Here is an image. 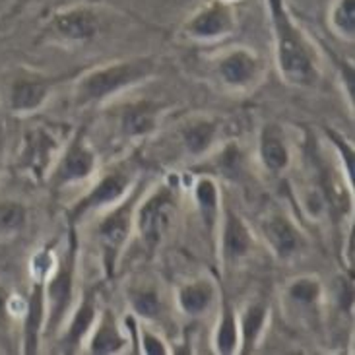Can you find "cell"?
<instances>
[{"mask_svg": "<svg viewBox=\"0 0 355 355\" xmlns=\"http://www.w3.org/2000/svg\"><path fill=\"white\" fill-rule=\"evenodd\" d=\"M266 2H268L270 24L274 33L279 76L289 86H315L318 80V68L309 39L291 18L286 0H266Z\"/></svg>", "mask_w": 355, "mask_h": 355, "instance_id": "cell-1", "label": "cell"}, {"mask_svg": "<svg viewBox=\"0 0 355 355\" xmlns=\"http://www.w3.org/2000/svg\"><path fill=\"white\" fill-rule=\"evenodd\" d=\"M154 72L155 60L150 57L128 58V60L89 70L78 80L76 89H74L76 103L80 107L101 103L125 89L142 84Z\"/></svg>", "mask_w": 355, "mask_h": 355, "instance_id": "cell-2", "label": "cell"}, {"mask_svg": "<svg viewBox=\"0 0 355 355\" xmlns=\"http://www.w3.org/2000/svg\"><path fill=\"white\" fill-rule=\"evenodd\" d=\"M76 260L78 237L74 225L68 233V252L64 259L57 262L51 276L45 282V301H47V317L43 334H57L64 318L70 313L74 291H76Z\"/></svg>", "mask_w": 355, "mask_h": 355, "instance_id": "cell-3", "label": "cell"}, {"mask_svg": "<svg viewBox=\"0 0 355 355\" xmlns=\"http://www.w3.org/2000/svg\"><path fill=\"white\" fill-rule=\"evenodd\" d=\"M138 189L119 202L107 211L105 218L97 223V243L101 250V262L107 278H113L116 274V264L125 250L128 237L135 227V210L138 204Z\"/></svg>", "mask_w": 355, "mask_h": 355, "instance_id": "cell-4", "label": "cell"}, {"mask_svg": "<svg viewBox=\"0 0 355 355\" xmlns=\"http://www.w3.org/2000/svg\"><path fill=\"white\" fill-rule=\"evenodd\" d=\"M179 210L177 192L171 187H159L136 204L135 227L148 250L157 249L173 227Z\"/></svg>", "mask_w": 355, "mask_h": 355, "instance_id": "cell-5", "label": "cell"}, {"mask_svg": "<svg viewBox=\"0 0 355 355\" xmlns=\"http://www.w3.org/2000/svg\"><path fill=\"white\" fill-rule=\"evenodd\" d=\"M132 171L128 167H113L103 173L89 191L68 210L70 225H76L86 216L103 208H113L132 192Z\"/></svg>", "mask_w": 355, "mask_h": 355, "instance_id": "cell-6", "label": "cell"}, {"mask_svg": "<svg viewBox=\"0 0 355 355\" xmlns=\"http://www.w3.org/2000/svg\"><path fill=\"white\" fill-rule=\"evenodd\" d=\"M97 171V154L87 140L86 126H82L76 135L64 146L57 167L53 171V187L62 189L68 184H76L92 179Z\"/></svg>", "mask_w": 355, "mask_h": 355, "instance_id": "cell-7", "label": "cell"}, {"mask_svg": "<svg viewBox=\"0 0 355 355\" xmlns=\"http://www.w3.org/2000/svg\"><path fill=\"white\" fill-rule=\"evenodd\" d=\"M237 28V16L233 4L211 0L210 4L202 6L191 19L184 24L182 31L187 37L196 41H218V39L230 37Z\"/></svg>", "mask_w": 355, "mask_h": 355, "instance_id": "cell-8", "label": "cell"}, {"mask_svg": "<svg viewBox=\"0 0 355 355\" xmlns=\"http://www.w3.org/2000/svg\"><path fill=\"white\" fill-rule=\"evenodd\" d=\"M58 138L47 126H33L24 136V146L19 154V169L33 181H41L47 175L58 152Z\"/></svg>", "mask_w": 355, "mask_h": 355, "instance_id": "cell-9", "label": "cell"}, {"mask_svg": "<svg viewBox=\"0 0 355 355\" xmlns=\"http://www.w3.org/2000/svg\"><path fill=\"white\" fill-rule=\"evenodd\" d=\"M101 19L92 6H70L58 10L49 21L51 33L67 43H86L97 37Z\"/></svg>", "mask_w": 355, "mask_h": 355, "instance_id": "cell-10", "label": "cell"}, {"mask_svg": "<svg viewBox=\"0 0 355 355\" xmlns=\"http://www.w3.org/2000/svg\"><path fill=\"white\" fill-rule=\"evenodd\" d=\"M221 214V231H220V254L221 262L225 266H237L239 262L247 259L252 250L254 239L252 231L247 221L241 218L237 211L223 206Z\"/></svg>", "mask_w": 355, "mask_h": 355, "instance_id": "cell-11", "label": "cell"}, {"mask_svg": "<svg viewBox=\"0 0 355 355\" xmlns=\"http://www.w3.org/2000/svg\"><path fill=\"white\" fill-rule=\"evenodd\" d=\"M260 74L262 62L250 49H231L218 60V76L231 89H247L254 86Z\"/></svg>", "mask_w": 355, "mask_h": 355, "instance_id": "cell-12", "label": "cell"}, {"mask_svg": "<svg viewBox=\"0 0 355 355\" xmlns=\"http://www.w3.org/2000/svg\"><path fill=\"white\" fill-rule=\"evenodd\" d=\"M262 237L268 243L270 250L279 260H291L297 257L303 247V235L293 220L284 211H274L262 221Z\"/></svg>", "mask_w": 355, "mask_h": 355, "instance_id": "cell-13", "label": "cell"}, {"mask_svg": "<svg viewBox=\"0 0 355 355\" xmlns=\"http://www.w3.org/2000/svg\"><path fill=\"white\" fill-rule=\"evenodd\" d=\"M31 276H33L31 293L26 301V311H24V352L26 354H37L39 340L43 336L45 317H47L45 282L51 274L31 272Z\"/></svg>", "mask_w": 355, "mask_h": 355, "instance_id": "cell-14", "label": "cell"}, {"mask_svg": "<svg viewBox=\"0 0 355 355\" xmlns=\"http://www.w3.org/2000/svg\"><path fill=\"white\" fill-rule=\"evenodd\" d=\"M162 115H164V107L157 101L142 99V101H135V103H126L116 119L119 132L128 140L146 138L157 130Z\"/></svg>", "mask_w": 355, "mask_h": 355, "instance_id": "cell-15", "label": "cell"}, {"mask_svg": "<svg viewBox=\"0 0 355 355\" xmlns=\"http://www.w3.org/2000/svg\"><path fill=\"white\" fill-rule=\"evenodd\" d=\"M128 346V336L119 324L113 311H101L96 324L89 332V347L87 352L94 355L121 354Z\"/></svg>", "mask_w": 355, "mask_h": 355, "instance_id": "cell-16", "label": "cell"}, {"mask_svg": "<svg viewBox=\"0 0 355 355\" xmlns=\"http://www.w3.org/2000/svg\"><path fill=\"white\" fill-rule=\"evenodd\" d=\"M51 94V82L43 78H18L8 92V107L16 115L35 113L45 105Z\"/></svg>", "mask_w": 355, "mask_h": 355, "instance_id": "cell-17", "label": "cell"}, {"mask_svg": "<svg viewBox=\"0 0 355 355\" xmlns=\"http://www.w3.org/2000/svg\"><path fill=\"white\" fill-rule=\"evenodd\" d=\"M259 157L262 167L272 175L284 173L291 164V150L284 130L276 125H266L259 138Z\"/></svg>", "mask_w": 355, "mask_h": 355, "instance_id": "cell-18", "label": "cell"}, {"mask_svg": "<svg viewBox=\"0 0 355 355\" xmlns=\"http://www.w3.org/2000/svg\"><path fill=\"white\" fill-rule=\"evenodd\" d=\"M99 311H97V301L94 291H86L82 303L78 305V309L72 313V317L68 318V327L62 342L67 346V352H74L82 346V342L89 336L92 328L96 324Z\"/></svg>", "mask_w": 355, "mask_h": 355, "instance_id": "cell-19", "label": "cell"}, {"mask_svg": "<svg viewBox=\"0 0 355 355\" xmlns=\"http://www.w3.org/2000/svg\"><path fill=\"white\" fill-rule=\"evenodd\" d=\"M268 315L270 309L264 301H252L243 309L241 315H237V322H239V352L237 354H250L257 347L264 334Z\"/></svg>", "mask_w": 355, "mask_h": 355, "instance_id": "cell-20", "label": "cell"}, {"mask_svg": "<svg viewBox=\"0 0 355 355\" xmlns=\"http://www.w3.org/2000/svg\"><path fill=\"white\" fill-rule=\"evenodd\" d=\"M216 301V286L210 279H192L177 291V305L189 317H202Z\"/></svg>", "mask_w": 355, "mask_h": 355, "instance_id": "cell-21", "label": "cell"}, {"mask_svg": "<svg viewBox=\"0 0 355 355\" xmlns=\"http://www.w3.org/2000/svg\"><path fill=\"white\" fill-rule=\"evenodd\" d=\"M218 132H220V126L216 121L194 119L181 128V144L184 146L187 154L198 157L210 152L211 146L218 140Z\"/></svg>", "mask_w": 355, "mask_h": 355, "instance_id": "cell-22", "label": "cell"}, {"mask_svg": "<svg viewBox=\"0 0 355 355\" xmlns=\"http://www.w3.org/2000/svg\"><path fill=\"white\" fill-rule=\"evenodd\" d=\"M194 202L200 211V218L206 225L208 235H214V231L220 223V189L218 182L210 177H200L194 184Z\"/></svg>", "mask_w": 355, "mask_h": 355, "instance_id": "cell-23", "label": "cell"}, {"mask_svg": "<svg viewBox=\"0 0 355 355\" xmlns=\"http://www.w3.org/2000/svg\"><path fill=\"white\" fill-rule=\"evenodd\" d=\"M214 346L221 355H233L239 352V322L230 299H223L220 322L214 330Z\"/></svg>", "mask_w": 355, "mask_h": 355, "instance_id": "cell-24", "label": "cell"}, {"mask_svg": "<svg viewBox=\"0 0 355 355\" xmlns=\"http://www.w3.org/2000/svg\"><path fill=\"white\" fill-rule=\"evenodd\" d=\"M328 26L340 39L355 37V0H334L328 10Z\"/></svg>", "mask_w": 355, "mask_h": 355, "instance_id": "cell-25", "label": "cell"}, {"mask_svg": "<svg viewBox=\"0 0 355 355\" xmlns=\"http://www.w3.org/2000/svg\"><path fill=\"white\" fill-rule=\"evenodd\" d=\"M288 297L301 307H317L318 303L322 301L324 295V288L322 282L315 276H299V278L289 282L288 289H286Z\"/></svg>", "mask_w": 355, "mask_h": 355, "instance_id": "cell-26", "label": "cell"}, {"mask_svg": "<svg viewBox=\"0 0 355 355\" xmlns=\"http://www.w3.org/2000/svg\"><path fill=\"white\" fill-rule=\"evenodd\" d=\"M128 301H130V307L135 311V315L144 318V320H155L162 315V295L152 286L130 289Z\"/></svg>", "mask_w": 355, "mask_h": 355, "instance_id": "cell-27", "label": "cell"}, {"mask_svg": "<svg viewBox=\"0 0 355 355\" xmlns=\"http://www.w3.org/2000/svg\"><path fill=\"white\" fill-rule=\"evenodd\" d=\"M28 221V208L18 200L0 202V233H16Z\"/></svg>", "mask_w": 355, "mask_h": 355, "instance_id": "cell-28", "label": "cell"}, {"mask_svg": "<svg viewBox=\"0 0 355 355\" xmlns=\"http://www.w3.org/2000/svg\"><path fill=\"white\" fill-rule=\"evenodd\" d=\"M328 138H330V142L334 144L336 148L338 155L342 157V164H344V173H346L347 181H349V187H354V148L349 142H346L342 136L334 132V130H327Z\"/></svg>", "mask_w": 355, "mask_h": 355, "instance_id": "cell-29", "label": "cell"}, {"mask_svg": "<svg viewBox=\"0 0 355 355\" xmlns=\"http://www.w3.org/2000/svg\"><path fill=\"white\" fill-rule=\"evenodd\" d=\"M140 352L146 355H167L171 349L167 347L165 340L162 336L154 334L148 328H140Z\"/></svg>", "mask_w": 355, "mask_h": 355, "instance_id": "cell-30", "label": "cell"}, {"mask_svg": "<svg viewBox=\"0 0 355 355\" xmlns=\"http://www.w3.org/2000/svg\"><path fill=\"white\" fill-rule=\"evenodd\" d=\"M239 165H241L239 148H237V146H230V148H225V150H223V154H221V169H223L225 173L235 175L237 171H239Z\"/></svg>", "mask_w": 355, "mask_h": 355, "instance_id": "cell-31", "label": "cell"}, {"mask_svg": "<svg viewBox=\"0 0 355 355\" xmlns=\"http://www.w3.org/2000/svg\"><path fill=\"white\" fill-rule=\"evenodd\" d=\"M10 317H12V311H10V293L4 288H0V327H6Z\"/></svg>", "mask_w": 355, "mask_h": 355, "instance_id": "cell-32", "label": "cell"}, {"mask_svg": "<svg viewBox=\"0 0 355 355\" xmlns=\"http://www.w3.org/2000/svg\"><path fill=\"white\" fill-rule=\"evenodd\" d=\"M0 169H2V140H0Z\"/></svg>", "mask_w": 355, "mask_h": 355, "instance_id": "cell-33", "label": "cell"}, {"mask_svg": "<svg viewBox=\"0 0 355 355\" xmlns=\"http://www.w3.org/2000/svg\"><path fill=\"white\" fill-rule=\"evenodd\" d=\"M220 2H227V4H235V2H239V0H220Z\"/></svg>", "mask_w": 355, "mask_h": 355, "instance_id": "cell-34", "label": "cell"}]
</instances>
